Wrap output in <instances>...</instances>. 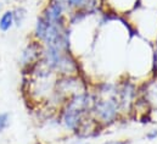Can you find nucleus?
<instances>
[{
    "label": "nucleus",
    "mask_w": 157,
    "mask_h": 144,
    "mask_svg": "<svg viewBox=\"0 0 157 144\" xmlns=\"http://www.w3.org/2000/svg\"><path fill=\"white\" fill-rule=\"evenodd\" d=\"M104 132V130L91 118V116H89L88 118L84 120V122L80 125L78 131L73 134L76 138L85 141V139H95L98 137H100V134Z\"/></svg>",
    "instance_id": "nucleus-11"
},
{
    "label": "nucleus",
    "mask_w": 157,
    "mask_h": 144,
    "mask_svg": "<svg viewBox=\"0 0 157 144\" xmlns=\"http://www.w3.org/2000/svg\"><path fill=\"white\" fill-rule=\"evenodd\" d=\"M90 116L104 131L124 120L116 97H95L90 110Z\"/></svg>",
    "instance_id": "nucleus-4"
},
{
    "label": "nucleus",
    "mask_w": 157,
    "mask_h": 144,
    "mask_svg": "<svg viewBox=\"0 0 157 144\" xmlns=\"http://www.w3.org/2000/svg\"><path fill=\"white\" fill-rule=\"evenodd\" d=\"M102 5L104 11L125 17L141 5V0H102Z\"/></svg>",
    "instance_id": "nucleus-9"
},
{
    "label": "nucleus",
    "mask_w": 157,
    "mask_h": 144,
    "mask_svg": "<svg viewBox=\"0 0 157 144\" xmlns=\"http://www.w3.org/2000/svg\"><path fill=\"white\" fill-rule=\"evenodd\" d=\"M50 22H67L68 10L65 0H46L39 14Z\"/></svg>",
    "instance_id": "nucleus-8"
},
{
    "label": "nucleus",
    "mask_w": 157,
    "mask_h": 144,
    "mask_svg": "<svg viewBox=\"0 0 157 144\" xmlns=\"http://www.w3.org/2000/svg\"><path fill=\"white\" fill-rule=\"evenodd\" d=\"M125 76L138 83L144 82L155 74L154 44L136 36L129 39L125 51Z\"/></svg>",
    "instance_id": "nucleus-1"
},
{
    "label": "nucleus",
    "mask_w": 157,
    "mask_h": 144,
    "mask_svg": "<svg viewBox=\"0 0 157 144\" xmlns=\"http://www.w3.org/2000/svg\"><path fill=\"white\" fill-rule=\"evenodd\" d=\"M154 58H155V74H157V40L154 44Z\"/></svg>",
    "instance_id": "nucleus-17"
},
{
    "label": "nucleus",
    "mask_w": 157,
    "mask_h": 144,
    "mask_svg": "<svg viewBox=\"0 0 157 144\" xmlns=\"http://www.w3.org/2000/svg\"><path fill=\"white\" fill-rule=\"evenodd\" d=\"M12 12H13V20H15V27H21L26 18H27V9L25 6H15L12 9Z\"/></svg>",
    "instance_id": "nucleus-13"
},
{
    "label": "nucleus",
    "mask_w": 157,
    "mask_h": 144,
    "mask_svg": "<svg viewBox=\"0 0 157 144\" xmlns=\"http://www.w3.org/2000/svg\"><path fill=\"white\" fill-rule=\"evenodd\" d=\"M95 97L90 89L70 97L57 110L56 117L62 131L73 136L85 118L90 116V110Z\"/></svg>",
    "instance_id": "nucleus-2"
},
{
    "label": "nucleus",
    "mask_w": 157,
    "mask_h": 144,
    "mask_svg": "<svg viewBox=\"0 0 157 144\" xmlns=\"http://www.w3.org/2000/svg\"><path fill=\"white\" fill-rule=\"evenodd\" d=\"M145 139L146 141H156L157 139V128H152V130H149L146 133H145Z\"/></svg>",
    "instance_id": "nucleus-15"
},
{
    "label": "nucleus",
    "mask_w": 157,
    "mask_h": 144,
    "mask_svg": "<svg viewBox=\"0 0 157 144\" xmlns=\"http://www.w3.org/2000/svg\"><path fill=\"white\" fill-rule=\"evenodd\" d=\"M139 97H141L151 111H157V74L139 83Z\"/></svg>",
    "instance_id": "nucleus-10"
},
{
    "label": "nucleus",
    "mask_w": 157,
    "mask_h": 144,
    "mask_svg": "<svg viewBox=\"0 0 157 144\" xmlns=\"http://www.w3.org/2000/svg\"><path fill=\"white\" fill-rule=\"evenodd\" d=\"M117 84V92L116 98L118 99L122 116L123 118L132 117V111L135 100L139 97V83L132 79L130 77L122 74L119 78L116 79Z\"/></svg>",
    "instance_id": "nucleus-6"
},
{
    "label": "nucleus",
    "mask_w": 157,
    "mask_h": 144,
    "mask_svg": "<svg viewBox=\"0 0 157 144\" xmlns=\"http://www.w3.org/2000/svg\"><path fill=\"white\" fill-rule=\"evenodd\" d=\"M130 139H110V141H105L101 144H130Z\"/></svg>",
    "instance_id": "nucleus-16"
},
{
    "label": "nucleus",
    "mask_w": 157,
    "mask_h": 144,
    "mask_svg": "<svg viewBox=\"0 0 157 144\" xmlns=\"http://www.w3.org/2000/svg\"><path fill=\"white\" fill-rule=\"evenodd\" d=\"M129 15L136 17L135 21L127 20L133 32L136 36L155 44L157 40V11L151 9H144L143 5H140Z\"/></svg>",
    "instance_id": "nucleus-5"
},
{
    "label": "nucleus",
    "mask_w": 157,
    "mask_h": 144,
    "mask_svg": "<svg viewBox=\"0 0 157 144\" xmlns=\"http://www.w3.org/2000/svg\"><path fill=\"white\" fill-rule=\"evenodd\" d=\"M40 62L56 76H73L84 73L83 64L72 50H60L52 46H43Z\"/></svg>",
    "instance_id": "nucleus-3"
},
{
    "label": "nucleus",
    "mask_w": 157,
    "mask_h": 144,
    "mask_svg": "<svg viewBox=\"0 0 157 144\" xmlns=\"http://www.w3.org/2000/svg\"><path fill=\"white\" fill-rule=\"evenodd\" d=\"M41 51L43 45L36 39H31L22 49L18 58V65L23 76H28L34 69V66L40 61Z\"/></svg>",
    "instance_id": "nucleus-7"
},
{
    "label": "nucleus",
    "mask_w": 157,
    "mask_h": 144,
    "mask_svg": "<svg viewBox=\"0 0 157 144\" xmlns=\"http://www.w3.org/2000/svg\"><path fill=\"white\" fill-rule=\"evenodd\" d=\"M2 11H4V5H2V2H0V15L2 14Z\"/></svg>",
    "instance_id": "nucleus-18"
},
{
    "label": "nucleus",
    "mask_w": 157,
    "mask_h": 144,
    "mask_svg": "<svg viewBox=\"0 0 157 144\" xmlns=\"http://www.w3.org/2000/svg\"><path fill=\"white\" fill-rule=\"evenodd\" d=\"M13 27H15V20H13L12 9H7L2 11V14L0 15V31L5 33Z\"/></svg>",
    "instance_id": "nucleus-12"
},
{
    "label": "nucleus",
    "mask_w": 157,
    "mask_h": 144,
    "mask_svg": "<svg viewBox=\"0 0 157 144\" xmlns=\"http://www.w3.org/2000/svg\"><path fill=\"white\" fill-rule=\"evenodd\" d=\"M11 123V114L9 111L0 112V133L6 131Z\"/></svg>",
    "instance_id": "nucleus-14"
}]
</instances>
